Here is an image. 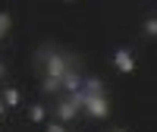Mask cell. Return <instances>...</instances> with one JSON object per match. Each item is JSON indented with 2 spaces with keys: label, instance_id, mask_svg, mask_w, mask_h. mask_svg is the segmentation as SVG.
<instances>
[{
  "label": "cell",
  "instance_id": "8992f818",
  "mask_svg": "<svg viewBox=\"0 0 157 132\" xmlns=\"http://www.w3.org/2000/svg\"><path fill=\"white\" fill-rule=\"evenodd\" d=\"M82 91H85L88 98H104V82H101L98 76H88L85 82H82Z\"/></svg>",
  "mask_w": 157,
  "mask_h": 132
},
{
  "label": "cell",
  "instance_id": "4fadbf2b",
  "mask_svg": "<svg viewBox=\"0 0 157 132\" xmlns=\"http://www.w3.org/2000/svg\"><path fill=\"white\" fill-rule=\"evenodd\" d=\"M0 79H6V63L0 60Z\"/></svg>",
  "mask_w": 157,
  "mask_h": 132
},
{
  "label": "cell",
  "instance_id": "277c9868",
  "mask_svg": "<svg viewBox=\"0 0 157 132\" xmlns=\"http://www.w3.org/2000/svg\"><path fill=\"white\" fill-rule=\"evenodd\" d=\"M54 113H57V123H69V120H75L82 110H78L69 98H63V101H57V110H54Z\"/></svg>",
  "mask_w": 157,
  "mask_h": 132
},
{
  "label": "cell",
  "instance_id": "ba28073f",
  "mask_svg": "<svg viewBox=\"0 0 157 132\" xmlns=\"http://www.w3.org/2000/svg\"><path fill=\"white\" fill-rule=\"evenodd\" d=\"M41 91H44V95H57V91H63V82H60V79H44V85H41Z\"/></svg>",
  "mask_w": 157,
  "mask_h": 132
},
{
  "label": "cell",
  "instance_id": "7c38bea8",
  "mask_svg": "<svg viewBox=\"0 0 157 132\" xmlns=\"http://www.w3.org/2000/svg\"><path fill=\"white\" fill-rule=\"evenodd\" d=\"M44 132H66V129H63V123H47Z\"/></svg>",
  "mask_w": 157,
  "mask_h": 132
},
{
  "label": "cell",
  "instance_id": "5bb4252c",
  "mask_svg": "<svg viewBox=\"0 0 157 132\" xmlns=\"http://www.w3.org/2000/svg\"><path fill=\"white\" fill-rule=\"evenodd\" d=\"M3 110H6V104H3V98H0V120H3Z\"/></svg>",
  "mask_w": 157,
  "mask_h": 132
},
{
  "label": "cell",
  "instance_id": "8fae6325",
  "mask_svg": "<svg viewBox=\"0 0 157 132\" xmlns=\"http://www.w3.org/2000/svg\"><path fill=\"white\" fill-rule=\"evenodd\" d=\"M145 35H148V38H157V16L145 19Z\"/></svg>",
  "mask_w": 157,
  "mask_h": 132
},
{
  "label": "cell",
  "instance_id": "3957f363",
  "mask_svg": "<svg viewBox=\"0 0 157 132\" xmlns=\"http://www.w3.org/2000/svg\"><path fill=\"white\" fill-rule=\"evenodd\" d=\"M113 66H116V72H123V76L135 72V54H132L129 47H116V54H113Z\"/></svg>",
  "mask_w": 157,
  "mask_h": 132
},
{
  "label": "cell",
  "instance_id": "9c48e42d",
  "mask_svg": "<svg viewBox=\"0 0 157 132\" xmlns=\"http://www.w3.org/2000/svg\"><path fill=\"white\" fill-rule=\"evenodd\" d=\"M10 25H13V16L6 10H0V41H3L6 38V32H10Z\"/></svg>",
  "mask_w": 157,
  "mask_h": 132
},
{
  "label": "cell",
  "instance_id": "5b68a950",
  "mask_svg": "<svg viewBox=\"0 0 157 132\" xmlns=\"http://www.w3.org/2000/svg\"><path fill=\"white\" fill-rule=\"evenodd\" d=\"M60 82H63V91H66V95H75V91H82V82H85V79L78 76L75 69H69L66 76L60 79Z\"/></svg>",
  "mask_w": 157,
  "mask_h": 132
},
{
  "label": "cell",
  "instance_id": "7a4b0ae2",
  "mask_svg": "<svg viewBox=\"0 0 157 132\" xmlns=\"http://www.w3.org/2000/svg\"><path fill=\"white\" fill-rule=\"evenodd\" d=\"M82 95H85V91H82ZM82 110L91 116V120H107V116H110V101H107V95H104V98H88L85 95Z\"/></svg>",
  "mask_w": 157,
  "mask_h": 132
},
{
  "label": "cell",
  "instance_id": "30bf717a",
  "mask_svg": "<svg viewBox=\"0 0 157 132\" xmlns=\"http://www.w3.org/2000/svg\"><path fill=\"white\" fill-rule=\"evenodd\" d=\"M3 104H6V107H16V104H19V91L16 88H6L3 91Z\"/></svg>",
  "mask_w": 157,
  "mask_h": 132
},
{
  "label": "cell",
  "instance_id": "9a60e30c",
  "mask_svg": "<svg viewBox=\"0 0 157 132\" xmlns=\"http://www.w3.org/2000/svg\"><path fill=\"white\" fill-rule=\"evenodd\" d=\"M110 132H126V129H110Z\"/></svg>",
  "mask_w": 157,
  "mask_h": 132
},
{
  "label": "cell",
  "instance_id": "6da1fadb",
  "mask_svg": "<svg viewBox=\"0 0 157 132\" xmlns=\"http://www.w3.org/2000/svg\"><path fill=\"white\" fill-rule=\"evenodd\" d=\"M38 57L44 60V69H47V76H50V79H63V76H66V72L72 69V63H75L72 57L60 54V50H50V47H44Z\"/></svg>",
  "mask_w": 157,
  "mask_h": 132
},
{
  "label": "cell",
  "instance_id": "52a82bcc",
  "mask_svg": "<svg viewBox=\"0 0 157 132\" xmlns=\"http://www.w3.org/2000/svg\"><path fill=\"white\" fill-rule=\"evenodd\" d=\"M29 120H32V123H44V120H47V110H44V104H32V110H29Z\"/></svg>",
  "mask_w": 157,
  "mask_h": 132
}]
</instances>
